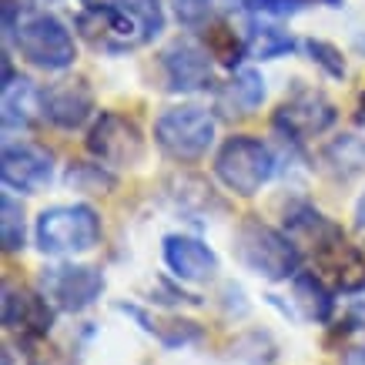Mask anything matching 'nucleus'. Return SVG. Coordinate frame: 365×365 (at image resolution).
I'll list each match as a JSON object with an SVG mask.
<instances>
[{
  "mask_svg": "<svg viewBox=\"0 0 365 365\" xmlns=\"http://www.w3.org/2000/svg\"><path fill=\"white\" fill-rule=\"evenodd\" d=\"M64 181L74 191H88V195H104L114 188V175L108 171V165H88V161H74L67 168Z\"/></svg>",
  "mask_w": 365,
  "mask_h": 365,
  "instance_id": "nucleus-23",
  "label": "nucleus"
},
{
  "mask_svg": "<svg viewBox=\"0 0 365 365\" xmlns=\"http://www.w3.org/2000/svg\"><path fill=\"white\" fill-rule=\"evenodd\" d=\"M0 242H4V252H21L24 238H27V228H24V205L11 195L0 198Z\"/></svg>",
  "mask_w": 365,
  "mask_h": 365,
  "instance_id": "nucleus-24",
  "label": "nucleus"
},
{
  "mask_svg": "<svg viewBox=\"0 0 365 365\" xmlns=\"http://www.w3.org/2000/svg\"><path fill=\"white\" fill-rule=\"evenodd\" d=\"M161 74L168 91L175 94H195L211 88V54L208 47H198L195 41H175L161 51Z\"/></svg>",
  "mask_w": 365,
  "mask_h": 365,
  "instance_id": "nucleus-13",
  "label": "nucleus"
},
{
  "mask_svg": "<svg viewBox=\"0 0 365 365\" xmlns=\"http://www.w3.org/2000/svg\"><path fill=\"white\" fill-rule=\"evenodd\" d=\"M88 151L108 168H138L144 161L141 124L121 111H101L88 131Z\"/></svg>",
  "mask_w": 365,
  "mask_h": 365,
  "instance_id": "nucleus-9",
  "label": "nucleus"
},
{
  "mask_svg": "<svg viewBox=\"0 0 365 365\" xmlns=\"http://www.w3.org/2000/svg\"><path fill=\"white\" fill-rule=\"evenodd\" d=\"M104 272L94 265H51L41 272V292L57 312H84L104 295Z\"/></svg>",
  "mask_w": 365,
  "mask_h": 365,
  "instance_id": "nucleus-10",
  "label": "nucleus"
},
{
  "mask_svg": "<svg viewBox=\"0 0 365 365\" xmlns=\"http://www.w3.org/2000/svg\"><path fill=\"white\" fill-rule=\"evenodd\" d=\"M34 238L44 255H84L98 248L101 218L91 205H54L41 211Z\"/></svg>",
  "mask_w": 365,
  "mask_h": 365,
  "instance_id": "nucleus-5",
  "label": "nucleus"
},
{
  "mask_svg": "<svg viewBox=\"0 0 365 365\" xmlns=\"http://www.w3.org/2000/svg\"><path fill=\"white\" fill-rule=\"evenodd\" d=\"M305 54H309L312 64H319L329 78H335V81L345 78V57H342V51H339L335 44L319 41V37H309V41H305Z\"/></svg>",
  "mask_w": 365,
  "mask_h": 365,
  "instance_id": "nucleus-25",
  "label": "nucleus"
},
{
  "mask_svg": "<svg viewBox=\"0 0 365 365\" xmlns=\"http://www.w3.org/2000/svg\"><path fill=\"white\" fill-rule=\"evenodd\" d=\"M245 44H248V57H258V61H278L295 51V37L288 31H282L278 24H248V34H245Z\"/></svg>",
  "mask_w": 365,
  "mask_h": 365,
  "instance_id": "nucleus-20",
  "label": "nucleus"
},
{
  "mask_svg": "<svg viewBox=\"0 0 365 365\" xmlns=\"http://www.w3.org/2000/svg\"><path fill=\"white\" fill-rule=\"evenodd\" d=\"M124 0H84V7H118Z\"/></svg>",
  "mask_w": 365,
  "mask_h": 365,
  "instance_id": "nucleus-30",
  "label": "nucleus"
},
{
  "mask_svg": "<svg viewBox=\"0 0 365 365\" xmlns=\"http://www.w3.org/2000/svg\"><path fill=\"white\" fill-rule=\"evenodd\" d=\"M312 4H322V7H342L345 0H305V7H312Z\"/></svg>",
  "mask_w": 365,
  "mask_h": 365,
  "instance_id": "nucleus-32",
  "label": "nucleus"
},
{
  "mask_svg": "<svg viewBox=\"0 0 365 365\" xmlns=\"http://www.w3.org/2000/svg\"><path fill=\"white\" fill-rule=\"evenodd\" d=\"M124 315H131V319H138V325H141L148 335H155L158 342L165 345V349H181V345H191L201 339V329L195 325V322H185V319H155V315H148L144 309H138V305H121Z\"/></svg>",
  "mask_w": 365,
  "mask_h": 365,
  "instance_id": "nucleus-18",
  "label": "nucleus"
},
{
  "mask_svg": "<svg viewBox=\"0 0 365 365\" xmlns=\"http://www.w3.org/2000/svg\"><path fill=\"white\" fill-rule=\"evenodd\" d=\"M0 178L11 191L37 195L54 181V158L47 148H37V144L7 141L4 158H0Z\"/></svg>",
  "mask_w": 365,
  "mask_h": 365,
  "instance_id": "nucleus-11",
  "label": "nucleus"
},
{
  "mask_svg": "<svg viewBox=\"0 0 365 365\" xmlns=\"http://www.w3.org/2000/svg\"><path fill=\"white\" fill-rule=\"evenodd\" d=\"M355 228L365 235V191H362V198L355 201Z\"/></svg>",
  "mask_w": 365,
  "mask_h": 365,
  "instance_id": "nucleus-28",
  "label": "nucleus"
},
{
  "mask_svg": "<svg viewBox=\"0 0 365 365\" xmlns=\"http://www.w3.org/2000/svg\"><path fill=\"white\" fill-rule=\"evenodd\" d=\"M292 305H295L299 319L325 322L332 315V292L315 272H299L292 278Z\"/></svg>",
  "mask_w": 365,
  "mask_h": 365,
  "instance_id": "nucleus-17",
  "label": "nucleus"
},
{
  "mask_svg": "<svg viewBox=\"0 0 365 365\" xmlns=\"http://www.w3.org/2000/svg\"><path fill=\"white\" fill-rule=\"evenodd\" d=\"M228 4L252 17H292L305 7V0H228Z\"/></svg>",
  "mask_w": 365,
  "mask_h": 365,
  "instance_id": "nucleus-26",
  "label": "nucleus"
},
{
  "mask_svg": "<svg viewBox=\"0 0 365 365\" xmlns=\"http://www.w3.org/2000/svg\"><path fill=\"white\" fill-rule=\"evenodd\" d=\"M37 4H54V0H37Z\"/></svg>",
  "mask_w": 365,
  "mask_h": 365,
  "instance_id": "nucleus-33",
  "label": "nucleus"
},
{
  "mask_svg": "<svg viewBox=\"0 0 365 365\" xmlns=\"http://www.w3.org/2000/svg\"><path fill=\"white\" fill-rule=\"evenodd\" d=\"M155 144L178 165H195L215 144V118L198 104H178L158 114Z\"/></svg>",
  "mask_w": 365,
  "mask_h": 365,
  "instance_id": "nucleus-6",
  "label": "nucleus"
},
{
  "mask_svg": "<svg viewBox=\"0 0 365 365\" xmlns=\"http://www.w3.org/2000/svg\"><path fill=\"white\" fill-rule=\"evenodd\" d=\"M355 121L365 128V91H362V98H359V108H355Z\"/></svg>",
  "mask_w": 365,
  "mask_h": 365,
  "instance_id": "nucleus-31",
  "label": "nucleus"
},
{
  "mask_svg": "<svg viewBox=\"0 0 365 365\" xmlns=\"http://www.w3.org/2000/svg\"><path fill=\"white\" fill-rule=\"evenodd\" d=\"M161 255H165V265L171 268V275L181 282H211L218 272V255L191 235H168Z\"/></svg>",
  "mask_w": 365,
  "mask_h": 365,
  "instance_id": "nucleus-15",
  "label": "nucleus"
},
{
  "mask_svg": "<svg viewBox=\"0 0 365 365\" xmlns=\"http://www.w3.org/2000/svg\"><path fill=\"white\" fill-rule=\"evenodd\" d=\"M94 114V91L81 78H61L41 88V118L61 131H78Z\"/></svg>",
  "mask_w": 365,
  "mask_h": 365,
  "instance_id": "nucleus-12",
  "label": "nucleus"
},
{
  "mask_svg": "<svg viewBox=\"0 0 365 365\" xmlns=\"http://www.w3.org/2000/svg\"><path fill=\"white\" fill-rule=\"evenodd\" d=\"M322 161H325V168H329L335 178L349 181V178L365 171V141L355 138V134H342V138H335V141L322 151Z\"/></svg>",
  "mask_w": 365,
  "mask_h": 365,
  "instance_id": "nucleus-21",
  "label": "nucleus"
},
{
  "mask_svg": "<svg viewBox=\"0 0 365 365\" xmlns=\"http://www.w3.org/2000/svg\"><path fill=\"white\" fill-rule=\"evenodd\" d=\"M265 101V78L255 67H242L235 71V78L218 88V111L228 118H245L262 108Z\"/></svg>",
  "mask_w": 365,
  "mask_h": 365,
  "instance_id": "nucleus-16",
  "label": "nucleus"
},
{
  "mask_svg": "<svg viewBox=\"0 0 365 365\" xmlns=\"http://www.w3.org/2000/svg\"><path fill=\"white\" fill-rule=\"evenodd\" d=\"M205 44H208V54L218 57L225 67H235L238 61H242L245 54H248V44H245V37H238V34L232 31V24L225 21H211L208 27H205Z\"/></svg>",
  "mask_w": 365,
  "mask_h": 365,
  "instance_id": "nucleus-22",
  "label": "nucleus"
},
{
  "mask_svg": "<svg viewBox=\"0 0 365 365\" xmlns=\"http://www.w3.org/2000/svg\"><path fill=\"white\" fill-rule=\"evenodd\" d=\"M41 114V91L31 88V81H14L4 88V131H27L34 118Z\"/></svg>",
  "mask_w": 365,
  "mask_h": 365,
  "instance_id": "nucleus-19",
  "label": "nucleus"
},
{
  "mask_svg": "<svg viewBox=\"0 0 365 365\" xmlns=\"http://www.w3.org/2000/svg\"><path fill=\"white\" fill-rule=\"evenodd\" d=\"M235 258L242 262L252 275L265 278V282H288L299 275L302 252L295 238L288 232H278L272 225L258 222V218H245L235 232Z\"/></svg>",
  "mask_w": 365,
  "mask_h": 365,
  "instance_id": "nucleus-3",
  "label": "nucleus"
},
{
  "mask_svg": "<svg viewBox=\"0 0 365 365\" xmlns=\"http://www.w3.org/2000/svg\"><path fill=\"white\" fill-rule=\"evenodd\" d=\"M215 7H218L215 0H175V17L181 27L198 31L215 21Z\"/></svg>",
  "mask_w": 365,
  "mask_h": 365,
  "instance_id": "nucleus-27",
  "label": "nucleus"
},
{
  "mask_svg": "<svg viewBox=\"0 0 365 365\" xmlns=\"http://www.w3.org/2000/svg\"><path fill=\"white\" fill-rule=\"evenodd\" d=\"M345 365H365V345L362 349H352V352L345 355Z\"/></svg>",
  "mask_w": 365,
  "mask_h": 365,
  "instance_id": "nucleus-29",
  "label": "nucleus"
},
{
  "mask_svg": "<svg viewBox=\"0 0 365 365\" xmlns=\"http://www.w3.org/2000/svg\"><path fill=\"white\" fill-rule=\"evenodd\" d=\"M339 111H335V104L319 88H309V84H302L292 91L282 104H278L275 118V131L292 144H302V141H312V138H319L325 134L329 128L335 124Z\"/></svg>",
  "mask_w": 365,
  "mask_h": 365,
  "instance_id": "nucleus-8",
  "label": "nucleus"
},
{
  "mask_svg": "<svg viewBox=\"0 0 365 365\" xmlns=\"http://www.w3.org/2000/svg\"><path fill=\"white\" fill-rule=\"evenodd\" d=\"M4 325L7 332H17L21 339H44L54 325V305L44 299V292L31 288H4Z\"/></svg>",
  "mask_w": 365,
  "mask_h": 365,
  "instance_id": "nucleus-14",
  "label": "nucleus"
},
{
  "mask_svg": "<svg viewBox=\"0 0 365 365\" xmlns=\"http://www.w3.org/2000/svg\"><path fill=\"white\" fill-rule=\"evenodd\" d=\"M278 171V158L265 141H258L252 134H235L218 148L215 155V175L228 191L238 198H252L265 188Z\"/></svg>",
  "mask_w": 365,
  "mask_h": 365,
  "instance_id": "nucleus-4",
  "label": "nucleus"
},
{
  "mask_svg": "<svg viewBox=\"0 0 365 365\" xmlns=\"http://www.w3.org/2000/svg\"><path fill=\"white\" fill-rule=\"evenodd\" d=\"M11 37L24 61L41 67V71H67L78 57L74 34L67 31L64 21H57L54 14L47 11L21 17V24L11 31Z\"/></svg>",
  "mask_w": 365,
  "mask_h": 365,
  "instance_id": "nucleus-7",
  "label": "nucleus"
},
{
  "mask_svg": "<svg viewBox=\"0 0 365 365\" xmlns=\"http://www.w3.org/2000/svg\"><path fill=\"white\" fill-rule=\"evenodd\" d=\"M285 232L295 238V245H309L322 272H329L332 282L342 292H362L365 288V258L355 248L339 225L322 215L312 205H292L285 211Z\"/></svg>",
  "mask_w": 365,
  "mask_h": 365,
  "instance_id": "nucleus-1",
  "label": "nucleus"
},
{
  "mask_svg": "<svg viewBox=\"0 0 365 365\" xmlns=\"http://www.w3.org/2000/svg\"><path fill=\"white\" fill-rule=\"evenodd\" d=\"M74 27L101 54H124L151 44L165 31V7L161 0H124L118 7H84Z\"/></svg>",
  "mask_w": 365,
  "mask_h": 365,
  "instance_id": "nucleus-2",
  "label": "nucleus"
}]
</instances>
